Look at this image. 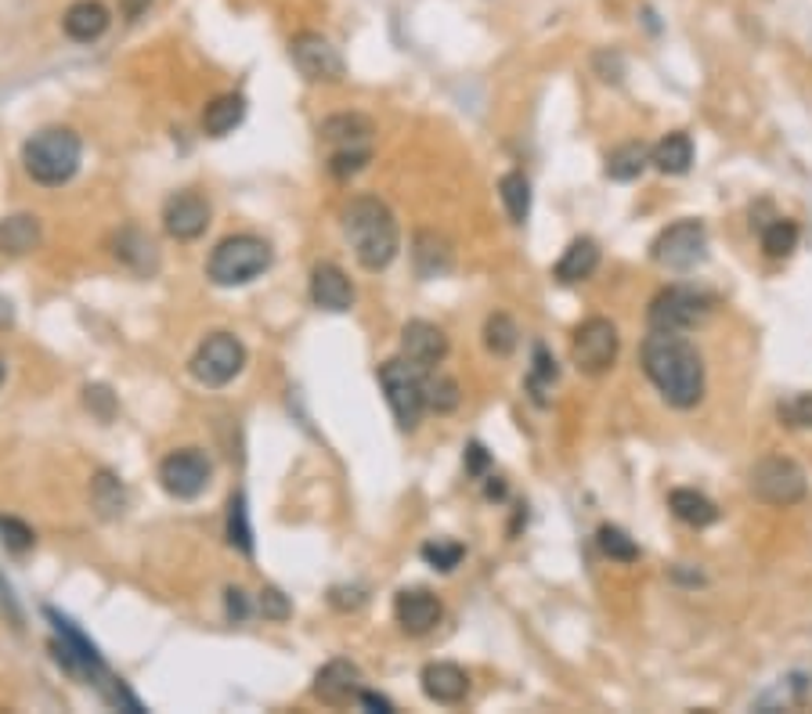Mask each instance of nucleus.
Segmentation results:
<instances>
[{
    "mask_svg": "<svg viewBox=\"0 0 812 714\" xmlns=\"http://www.w3.org/2000/svg\"><path fill=\"white\" fill-rule=\"evenodd\" d=\"M642 372L672 408H697L704 397V361L683 333H650L642 339Z\"/></svg>",
    "mask_w": 812,
    "mask_h": 714,
    "instance_id": "nucleus-1",
    "label": "nucleus"
},
{
    "mask_svg": "<svg viewBox=\"0 0 812 714\" xmlns=\"http://www.w3.org/2000/svg\"><path fill=\"white\" fill-rule=\"evenodd\" d=\"M343 231L351 242L358 264L365 271L390 267V260L401 249V231L390 206L376 196H361L343 210Z\"/></svg>",
    "mask_w": 812,
    "mask_h": 714,
    "instance_id": "nucleus-2",
    "label": "nucleus"
},
{
    "mask_svg": "<svg viewBox=\"0 0 812 714\" xmlns=\"http://www.w3.org/2000/svg\"><path fill=\"white\" fill-rule=\"evenodd\" d=\"M80 155H84V145L76 138V130L70 127L37 130L22 145V166H26V174L37 180V185H48V188L65 185V180L80 170Z\"/></svg>",
    "mask_w": 812,
    "mask_h": 714,
    "instance_id": "nucleus-3",
    "label": "nucleus"
},
{
    "mask_svg": "<svg viewBox=\"0 0 812 714\" xmlns=\"http://www.w3.org/2000/svg\"><path fill=\"white\" fill-rule=\"evenodd\" d=\"M271 267V246L257 235H232L217 242V249L210 253L207 275L213 278V286H246V281L261 278Z\"/></svg>",
    "mask_w": 812,
    "mask_h": 714,
    "instance_id": "nucleus-4",
    "label": "nucleus"
},
{
    "mask_svg": "<svg viewBox=\"0 0 812 714\" xmlns=\"http://www.w3.org/2000/svg\"><path fill=\"white\" fill-rule=\"evenodd\" d=\"M420 365H412L409 358H393L387 365H379V387L387 393V404L401 429H415L426 412V379Z\"/></svg>",
    "mask_w": 812,
    "mask_h": 714,
    "instance_id": "nucleus-5",
    "label": "nucleus"
},
{
    "mask_svg": "<svg viewBox=\"0 0 812 714\" xmlns=\"http://www.w3.org/2000/svg\"><path fill=\"white\" fill-rule=\"evenodd\" d=\"M748 487H751V494L759 498V502L787 509V505L805 502V494H809V476H805V469L798 466L795 459L770 455V459H759V462L751 466Z\"/></svg>",
    "mask_w": 812,
    "mask_h": 714,
    "instance_id": "nucleus-6",
    "label": "nucleus"
},
{
    "mask_svg": "<svg viewBox=\"0 0 812 714\" xmlns=\"http://www.w3.org/2000/svg\"><path fill=\"white\" fill-rule=\"evenodd\" d=\"M43 614H48V621L54 625V635H59V639L51 642L54 661H59L73 678H80V682L101 686V678H105L109 672H105V661H101L98 646L90 642L87 635H84L80 628H76L70 617H62L59 610H51V606H48Z\"/></svg>",
    "mask_w": 812,
    "mask_h": 714,
    "instance_id": "nucleus-7",
    "label": "nucleus"
},
{
    "mask_svg": "<svg viewBox=\"0 0 812 714\" xmlns=\"http://www.w3.org/2000/svg\"><path fill=\"white\" fill-rule=\"evenodd\" d=\"M617 347H622V336H617V325L611 317H585V322L574 328V339H571L574 365H578L585 376H603V372H611L617 361Z\"/></svg>",
    "mask_w": 812,
    "mask_h": 714,
    "instance_id": "nucleus-8",
    "label": "nucleus"
},
{
    "mask_svg": "<svg viewBox=\"0 0 812 714\" xmlns=\"http://www.w3.org/2000/svg\"><path fill=\"white\" fill-rule=\"evenodd\" d=\"M246 368V347L232 333H213L199 343L191 358V376L202 387H228V383Z\"/></svg>",
    "mask_w": 812,
    "mask_h": 714,
    "instance_id": "nucleus-9",
    "label": "nucleus"
},
{
    "mask_svg": "<svg viewBox=\"0 0 812 714\" xmlns=\"http://www.w3.org/2000/svg\"><path fill=\"white\" fill-rule=\"evenodd\" d=\"M650 256L669 271H690L708 256V231L701 221H679L664 228L650 246Z\"/></svg>",
    "mask_w": 812,
    "mask_h": 714,
    "instance_id": "nucleus-10",
    "label": "nucleus"
},
{
    "mask_svg": "<svg viewBox=\"0 0 812 714\" xmlns=\"http://www.w3.org/2000/svg\"><path fill=\"white\" fill-rule=\"evenodd\" d=\"M289 54H292V65L300 70V76L314 79V84H340L343 73H347L343 54L336 51L322 33H297L289 43Z\"/></svg>",
    "mask_w": 812,
    "mask_h": 714,
    "instance_id": "nucleus-11",
    "label": "nucleus"
},
{
    "mask_svg": "<svg viewBox=\"0 0 812 714\" xmlns=\"http://www.w3.org/2000/svg\"><path fill=\"white\" fill-rule=\"evenodd\" d=\"M708 311V300L697 297L694 289H664L658 297L650 300V311H647V322H650V333H686V328H694L697 322L704 317Z\"/></svg>",
    "mask_w": 812,
    "mask_h": 714,
    "instance_id": "nucleus-12",
    "label": "nucleus"
},
{
    "mask_svg": "<svg viewBox=\"0 0 812 714\" xmlns=\"http://www.w3.org/2000/svg\"><path fill=\"white\" fill-rule=\"evenodd\" d=\"M160 484L166 494L174 498H199L210 484V459L202 455L199 448H185L174 451L160 462Z\"/></svg>",
    "mask_w": 812,
    "mask_h": 714,
    "instance_id": "nucleus-13",
    "label": "nucleus"
},
{
    "mask_svg": "<svg viewBox=\"0 0 812 714\" xmlns=\"http://www.w3.org/2000/svg\"><path fill=\"white\" fill-rule=\"evenodd\" d=\"M163 224L166 235L177 238V242H191V238H199L210 228V202L199 191H177V196L166 199Z\"/></svg>",
    "mask_w": 812,
    "mask_h": 714,
    "instance_id": "nucleus-14",
    "label": "nucleus"
},
{
    "mask_svg": "<svg viewBox=\"0 0 812 714\" xmlns=\"http://www.w3.org/2000/svg\"><path fill=\"white\" fill-rule=\"evenodd\" d=\"M393 617H398L401 631L426 635L441 625L445 606H441V599L434 592H426V588H409V592H398V599H393Z\"/></svg>",
    "mask_w": 812,
    "mask_h": 714,
    "instance_id": "nucleus-15",
    "label": "nucleus"
},
{
    "mask_svg": "<svg viewBox=\"0 0 812 714\" xmlns=\"http://www.w3.org/2000/svg\"><path fill=\"white\" fill-rule=\"evenodd\" d=\"M401 354L430 372L434 365H441L448 358V336L437 328L434 322H409L401 333Z\"/></svg>",
    "mask_w": 812,
    "mask_h": 714,
    "instance_id": "nucleus-16",
    "label": "nucleus"
},
{
    "mask_svg": "<svg viewBox=\"0 0 812 714\" xmlns=\"http://www.w3.org/2000/svg\"><path fill=\"white\" fill-rule=\"evenodd\" d=\"M361 693V672L351 661H329L314 678V697L329 707H347Z\"/></svg>",
    "mask_w": 812,
    "mask_h": 714,
    "instance_id": "nucleus-17",
    "label": "nucleus"
},
{
    "mask_svg": "<svg viewBox=\"0 0 812 714\" xmlns=\"http://www.w3.org/2000/svg\"><path fill=\"white\" fill-rule=\"evenodd\" d=\"M420 682H423V693L430 697L434 704H445V707L462 704V700H466V693H470V675L462 672L459 664H451V661L426 664L423 675H420Z\"/></svg>",
    "mask_w": 812,
    "mask_h": 714,
    "instance_id": "nucleus-18",
    "label": "nucleus"
},
{
    "mask_svg": "<svg viewBox=\"0 0 812 714\" xmlns=\"http://www.w3.org/2000/svg\"><path fill=\"white\" fill-rule=\"evenodd\" d=\"M311 300L318 303L322 311L343 314L354 308V286L336 264H318L311 271Z\"/></svg>",
    "mask_w": 812,
    "mask_h": 714,
    "instance_id": "nucleus-19",
    "label": "nucleus"
},
{
    "mask_svg": "<svg viewBox=\"0 0 812 714\" xmlns=\"http://www.w3.org/2000/svg\"><path fill=\"white\" fill-rule=\"evenodd\" d=\"M62 29L65 37L76 43H90L98 40L101 33L109 29V8L101 0H76V4L62 15Z\"/></svg>",
    "mask_w": 812,
    "mask_h": 714,
    "instance_id": "nucleus-20",
    "label": "nucleus"
},
{
    "mask_svg": "<svg viewBox=\"0 0 812 714\" xmlns=\"http://www.w3.org/2000/svg\"><path fill=\"white\" fill-rule=\"evenodd\" d=\"M412 264L420 278H445L451 271V246L437 231H420L412 242Z\"/></svg>",
    "mask_w": 812,
    "mask_h": 714,
    "instance_id": "nucleus-21",
    "label": "nucleus"
},
{
    "mask_svg": "<svg viewBox=\"0 0 812 714\" xmlns=\"http://www.w3.org/2000/svg\"><path fill=\"white\" fill-rule=\"evenodd\" d=\"M600 267V246L592 238H574V242L563 249V256L557 260V275L563 286H574V281L592 278V271Z\"/></svg>",
    "mask_w": 812,
    "mask_h": 714,
    "instance_id": "nucleus-22",
    "label": "nucleus"
},
{
    "mask_svg": "<svg viewBox=\"0 0 812 714\" xmlns=\"http://www.w3.org/2000/svg\"><path fill=\"white\" fill-rule=\"evenodd\" d=\"M322 138L336 149H365L372 138V120H365L361 112H340V116H329L322 123Z\"/></svg>",
    "mask_w": 812,
    "mask_h": 714,
    "instance_id": "nucleus-23",
    "label": "nucleus"
},
{
    "mask_svg": "<svg viewBox=\"0 0 812 714\" xmlns=\"http://www.w3.org/2000/svg\"><path fill=\"white\" fill-rule=\"evenodd\" d=\"M127 502H130V494L116 473L101 469L95 480H90V505H95V513L101 519H120L127 513Z\"/></svg>",
    "mask_w": 812,
    "mask_h": 714,
    "instance_id": "nucleus-24",
    "label": "nucleus"
},
{
    "mask_svg": "<svg viewBox=\"0 0 812 714\" xmlns=\"http://www.w3.org/2000/svg\"><path fill=\"white\" fill-rule=\"evenodd\" d=\"M40 246V221L33 213H15V217L0 221V253L26 256Z\"/></svg>",
    "mask_w": 812,
    "mask_h": 714,
    "instance_id": "nucleus-25",
    "label": "nucleus"
},
{
    "mask_svg": "<svg viewBox=\"0 0 812 714\" xmlns=\"http://www.w3.org/2000/svg\"><path fill=\"white\" fill-rule=\"evenodd\" d=\"M650 163L658 166L661 174H669V177L686 174V170L694 166V141H690V134L675 130V134H669V138H661L658 145H653Z\"/></svg>",
    "mask_w": 812,
    "mask_h": 714,
    "instance_id": "nucleus-26",
    "label": "nucleus"
},
{
    "mask_svg": "<svg viewBox=\"0 0 812 714\" xmlns=\"http://www.w3.org/2000/svg\"><path fill=\"white\" fill-rule=\"evenodd\" d=\"M669 509L690 527H712L719 519V509H715L712 498L694 491V487H675V491L669 494Z\"/></svg>",
    "mask_w": 812,
    "mask_h": 714,
    "instance_id": "nucleus-27",
    "label": "nucleus"
},
{
    "mask_svg": "<svg viewBox=\"0 0 812 714\" xmlns=\"http://www.w3.org/2000/svg\"><path fill=\"white\" fill-rule=\"evenodd\" d=\"M116 256H120L130 271H138V275H152L155 264H160L152 238L145 235V231H138V228H123V231H120V238H116Z\"/></svg>",
    "mask_w": 812,
    "mask_h": 714,
    "instance_id": "nucleus-28",
    "label": "nucleus"
},
{
    "mask_svg": "<svg viewBox=\"0 0 812 714\" xmlns=\"http://www.w3.org/2000/svg\"><path fill=\"white\" fill-rule=\"evenodd\" d=\"M246 116V98L242 95H221L217 101H210L207 112H202V130L210 138H224L242 123Z\"/></svg>",
    "mask_w": 812,
    "mask_h": 714,
    "instance_id": "nucleus-29",
    "label": "nucleus"
},
{
    "mask_svg": "<svg viewBox=\"0 0 812 714\" xmlns=\"http://www.w3.org/2000/svg\"><path fill=\"white\" fill-rule=\"evenodd\" d=\"M650 152L642 141H628L622 145V149H614L611 155H607V177L617 180V185H628V180H636L642 170L653 166L650 163Z\"/></svg>",
    "mask_w": 812,
    "mask_h": 714,
    "instance_id": "nucleus-30",
    "label": "nucleus"
},
{
    "mask_svg": "<svg viewBox=\"0 0 812 714\" xmlns=\"http://www.w3.org/2000/svg\"><path fill=\"white\" fill-rule=\"evenodd\" d=\"M499 196H502V206H505V213H510L513 224H524L527 217H532V180H527L521 170L502 174Z\"/></svg>",
    "mask_w": 812,
    "mask_h": 714,
    "instance_id": "nucleus-31",
    "label": "nucleus"
},
{
    "mask_svg": "<svg viewBox=\"0 0 812 714\" xmlns=\"http://www.w3.org/2000/svg\"><path fill=\"white\" fill-rule=\"evenodd\" d=\"M516 343H521V328H516L510 314H491L488 322H484V347H488L495 358H510Z\"/></svg>",
    "mask_w": 812,
    "mask_h": 714,
    "instance_id": "nucleus-32",
    "label": "nucleus"
},
{
    "mask_svg": "<svg viewBox=\"0 0 812 714\" xmlns=\"http://www.w3.org/2000/svg\"><path fill=\"white\" fill-rule=\"evenodd\" d=\"M762 249H765V256H773V260L791 256L795 249H798V224L795 221H784V217L770 221L762 228Z\"/></svg>",
    "mask_w": 812,
    "mask_h": 714,
    "instance_id": "nucleus-33",
    "label": "nucleus"
},
{
    "mask_svg": "<svg viewBox=\"0 0 812 714\" xmlns=\"http://www.w3.org/2000/svg\"><path fill=\"white\" fill-rule=\"evenodd\" d=\"M228 541L232 549L253 555V527H250V509H246V494H232L228 502Z\"/></svg>",
    "mask_w": 812,
    "mask_h": 714,
    "instance_id": "nucleus-34",
    "label": "nucleus"
},
{
    "mask_svg": "<svg viewBox=\"0 0 812 714\" xmlns=\"http://www.w3.org/2000/svg\"><path fill=\"white\" fill-rule=\"evenodd\" d=\"M459 401H462L459 383L451 376H430V379H426V408H430V412L448 415V412H455Z\"/></svg>",
    "mask_w": 812,
    "mask_h": 714,
    "instance_id": "nucleus-35",
    "label": "nucleus"
},
{
    "mask_svg": "<svg viewBox=\"0 0 812 714\" xmlns=\"http://www.w3.org/2000/svg\"><path fill=\"white\" fill-rule=\"evenodd\" d=\"M596 541H600V549L607 560H617V563H636L639 560V546L632 541L622 527H600V535H596Z\"/></svg>",
    "mask_w": 812,
    "mask_h": 714,
    "instance_id": "nucleus-36",
    "label": "nucleus"
},
{
    "mask_svg": "<svg viewBox=\"0 0 812 714\" xmlns=\"http://www.w3.org/2000/svg\"><path fill=\"white\" fill-rule=\"evenodd\" d=\"M462 555H466V549H462L459 541H448V538H434L423 546V560L441 574L455 571V566L462 563Z\"/></svg>",
    "mask_w": 812,
    "mask_h": 714,
    "instance_id": "nucleus-37",
    "label": "nucleus"
},
{
    "mask_svg": "<svg viewBox=\"0 0 812 714\" xmlns=\"http://www.w3.org/2000/svg\"><path fill=\"white\" fill-rule=\"evenodd\" d=\"M0 541H4V546L15 555H22V552H29L33 546H37V535H33V527H26L22 519L0 516Z\"/></svg>",
    "mask_w": 812,
    "mask_h": 714,
    "instance_id": "nucleus-38",
    "label": "nucleus"
},
{
    "mask_svg": "<svg viewBox=\"0 0 812 714\" xmlns=\"http://www.w3.org/2000/svg\"><path fill=\"white\" fill-rule=\"evenodd\" d=\"M368 159H372L368 145H365V149H336L333 159H329V174L333 177H354V174H361V170L368 166Z\"/></svg>",
    "mask_w": 812,
    "mask_h": 714,
    "instance_id": "nucleus-39",
    "label": "nucleus"
},
{
    "mask_svg": "<svg viewBox=\"0 0 812 714\" xmlns=\"http://www.w3.org/2000/svg\"><path fill=\"white\" fill-rule=\"evenodd\" d=\"M101 697H105V704H112V707H123V711H130V714H141L145 711V704L138 697L130 693L127 686L120 682V678H101Z\"/></svg>",
    "mask_w": 812,
    "mask_h": 714,
    "instance_id": "nucleus-40",
    "label": "nucleus"
},
{
    "mask_svg": "<svg viewBox=\"0 0 812 714\" xmlns=\"http://www.w3.org/2000/svg\"><path fill=\"white\" fill-rule=\"evenodd\" d=\"M557 383V361L546 354V347H535V368H532V390H535V401L546 404V397L541 390L552 387Z\"/></svg>",
    "mask_w": 812,
    "mask_h": 714,
    "instance_id": "nucleus-41",
    "label": "nucleus"
},
{
    "mask_svg": "<svg viewBox=\"0 0 812 714\" xmlns=\"http://www.w3.org/2000/svg\"><path fill=\"white\" fill-rule=\"evenodd\" d=\"M780 418L795 429H809L812 426V393H795L780 404Z\"/></svg>",
    "mask_w": 812,
    "mask_h": 714,
    "instance_id": "nucleus-42",
    "label": "nucleus"
},
{
    "mask_svg": "<svg viewBox=\"0 0 812 714\" xmlns=\"http://www.w3.org/2000/svg\"><path fill=\"white\" fill-rule=\"evenodd\" d=\"M257 610L267 617V621H286L292 614L289 599L278 592V588H261V596H257Z\"/></svg>",
    "mask_w": 812,
    "mask_h": 714,
    "instance_id": "nucleus-43",
    "label": "nucleus"
},
{
    "mask_svg": "<svg viewBox=\"0 0 812 714\" xmlns=\"http://www.w3.org/2000/svg\"><path fill=\"white\" fill-rule=\"evenodd\" d=\"M87 408H95L98 418H112V412H116V397H112L109 387H87Z\"/></svg>",
    "mask_w": 812,
    "mask_h": 714,
    "instance_id": "nucleus-44",
    "label": "nucleus"
},
{
    "mask_svg": "<svg viewBox=\"0 0 812 714\" xmlns=\"http://www.w3.org/2000/svg\"><path fill=\"white\" fill-rule=\"evenodd\" d=\"M224 606H228V621H235V625H242L246 617H250V599H246L242 588H228L224 592Z\"/></svg>",
    "mask_w": 812,
    "mask_h": 714,
    "instance_id": "nucleus-45",
    "label": "nucleus"
},
{
    "mask_svg": "<svg viewBox=\"0 0 812 714\" xmlns=\"http://www.w3.org/2000/svg\"><path fill=\"white\" fill-rule=\"evenodd\" d=\"M329 603L336 610H358L361 603H365V596H361V588H333L329 592Z\"/></svg>",
    "mask_w": 812,
    "mask_h": 714,
    "instance_id": "nucleus-46",
    "label": "nucleus"
},
{
    "mask_svg": "<svg viewBox=\"0 0 812 714\" xmlns=\"http://www.w3.org/2000/svg\"><path fill=\"white\" fill-rule=\"evenodd\" d=\"M358 704L365 707V711H376V714H393V704L387 697H379V693H372V689H361L358 693Z\"/></svg>",
    "mask_w": 812,
    "mask_h": 714,
    "instance_id": "nucleus-47",
    "label": "nucleus"
},
{
    "mask_svg": "<svg viewBox=\"0 0 812 714\" xmlns=\"http://www.w3.org/2000/svg\"><path fill=\"white\" fill-rule=\"evenodd\" d=\"M466 469H470L473 476H480L484 469H488V451H484L480 444H470V448H466Z\"/></svg>",
    "mask_w": 812,
    "mask_h": 714,
    "instance_id": "nucleus-48",
    "label": "nucleus"
},
{
    "mask_svg": "<svg viewBox=\"0 0 812 714\" xmlns=\"http://www.w3.org/2000/svg\"><path fill=\"white\" fill-rule=\"evenodd\" d=\"M149 4H152V0H120V11H123L127 18H138Z\"/></svg>",
    "mask_w": 812,
    "mask_h": 714,
    "instance_id": "nucleus-49",
    "label": "nucleus"
},
{
    "mask_svg": "<svg viewBox=\"0 0 812 714\" xmlns=\"http://www.w3.org/2000/svg\"><path fill=\"white\" fill-rule=\"evenodd\" d=\"M0 606H8V614L18 621V606H15V599H11V588L4 577H0Z\"/></svg>",
    "mask_w": 812,
    "mask_h": 714,
    "instance_id": "nucleus-50",
    "label": "nucleus"
},
{
    "mask_svg": "<svg viewBox=\"0 0 812 714\" xmlns=\"http://www.w3.org/2000/svg\"><path fill=\"white\" fill-rule=\"evenodd\" d=\"M11 325H15V308L0 297V328H11Z\"/></svg>",
    "mask_w": 812,
    "mask_h": 714,
    "instance_id": "nucleus-51",
    "label": "nucleus"
},
{
    "mask_svg": "<svg viewBox=\"0 0 812 714\" xmlns=\"http://www.w3.org/2000/svg\"><path fill=\"white\" fill-rule=\"evenodd\" d=\"M0 383H4V358H0Z\"/></svg>",
    "mask_w": 812,
    "mask_h": 714,
    "instance_id": "nucleus-52",
    "label": "nucleus"
}]
</instances>
